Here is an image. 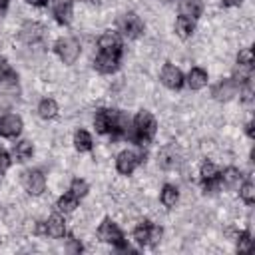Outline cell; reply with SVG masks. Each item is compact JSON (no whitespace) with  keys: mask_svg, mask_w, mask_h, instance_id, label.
<instances>
[{"mask_svg":"<svg viewBox=\"0 0 255 255\" xmlns=\"http://www.w3.org/2000/svg\"><path fill=\"white\" fill-rule=\"evenodd\" d=\"M155 129H157V122L155 118L147 112V110H141L135 120H133V135L139 139V141H149L153 135H155Z\"/></svg>","mask_w":255,"mask_h":255,"instance_id":"cell-1","label":"cell"},{"mask_svg":"<svg viewBox=\"0 0 255 255\" xmlns=\"http://www.w3.org/2000/svg\"><path fill=\"white\" fill-rule=\"evenodd\" d=\"M157 161L163 169H179L181 163H183V153L179 149V145L175 143H167L159 149L157 153Z\"/></svg>","mask_w":255,"mask_h":255,"instance_id":"cell-2","label":"cell"},{"mask_svg":"<svg viewBox=\"0 0 255 255\" xmlns=\"http://www.w3.org/2000/svg\"><path fill=\"white\" fill-rule=\"evenodd\" d=\"M56 52H58V56L64 64H74L80 58L82 44L76 38H60L58 44H56Z\"/></svg>","mask_w":255,"mask_h":255,"instance_id":"cell-3","label":"cell"},{"mask_svg":"<svg viewBox=\"0 0 255 255\" xmlns=\"http://www.w3.org/2000/svg\"><path fill=\"white\" fill-rule=\"evenodd\" d=\"M98 237L106 243H112V245H124V235L120 231V227L112 221V219H104L100 229H98Z\"/></svg>","mask_w":255,"mask_h":255,"instance_id":"cell-4","label":"cell"},{"mask_svg":"<svg viewBox=\"0 0 255 255\" xmlns=\"http://www.w3.org/2000/svg\"><path fill=\"white\" fill-rule=\"evenodd\" d=\"M118 24H120V30H122L128 38H137V36L143 32V22H141V18H139L137 14H133V12L124 14V16L118 20Z\"/></svg>","mask_w":255,"mask_h":255,"instance_id":"cell-5","label":"cell"},{"mask_svg":"<svg viewBox=\"0 0 255 255\" xmlns=\"http://www.w3.org/2000/svg\"><path fill=\"white\" fill-rule=\"evenodd\" d=\"M139 161H141V153L131 151V149H126V151H120V153H118V157H116V167H118L120 173L129 175V173L137 167Z\"/></svg>","mask_w":255,"mask_h":255,"instance_id":"cell-6","label":"cell"},{"mask_svg":"<svg viewBox=\"0 0 255 255\" xmlns=\"http://www.w3.org/2000/svg\"><path fill=\"white\" fill-rule=\"evenodd\" d=\"M22 183L26 187V191L30 195H42L44 189H46V177L42 171L34 169V171H26L24 177H22Z\"/></svg>","mask_w":255,"mask_h":255,"instance_id":"cell-7","label":"cell"},{"mask_svg":"<svg viewBox=\"0 0 255 255\" xmlns=\"http://www.w3.org/2000/svg\"><path fill=\"white\" fill-rule=\"evenodd\" d=\"M118 64H120V52H102L96 56L94 60V66L98 72L102 74H112L118 70Z\"/></svg>","mask_w":255,"mask_h":255,"instance_id":"cell-8","label":"cell"},{"mask_svg":"<svg viewBox=\"0 0 255 255\" xmlns=\"http://www.w3.org/2000/svg\"><path fill=\"white\" fill-rule=\"evenodd\" d=\"M44 36H46V30H44V26L38 24V22H26V24L20 28V40L26 42V44H30V46L38 44Z\"/></svg>","mask_w":255,"mask_h":255,"instance_id":"cell-9","label":"cell"},{"mask_svg":"<svg viewBox=\"0 0 255 255\" xmlns=\"http://www.w3.org/2000/svg\"><path fill=\"white\" fill-rule=\"evenodd\" d=\"M159 78H161V84H163L165 88H171V90H177V88H181V84H183L181 70H179L177 66H173V64H165V66L161 68Z\"/></svg>","mask_w":255,"mask_h":255,"instance_id":"cell-10","label":"cell"},{"mask_svg":"<svg viewBox=\"0 0 255 255\" xmlns=\"http://www.w3.org/2000/svg\"><path fill=\"white\" fill-rule=\"evenodd\" d=\"M239 90H241V88H239L237 80L225 78V80H221V82L215 86L213 96H215V100H219V102H229V100H233V98L237 96Z\"/></svg>","mask_w":255,"mask_h":255,"instance_id":"cell-11","label":"cell"},{"mask_svg":"<svg viewBox=\"0 0 255 255\" xmlns=\"http://www.w3.org/2000/svg\"><path fill=\"white\" fill-rule=\"evenodd\" d=\"M22 118L16 114H6L0 118V133L4 137H16L22 131Z\"/></svg>","mask_w":255,"mask_h":255,"instance_id":"cell-12","label":"cell"},{"mask_svg":"<svg viewBox=\"0 0 255 255\" xmlns=\"http://www.w3.org/2000/svg\"><path fill=\"white\" fill-rule=\"evenodd\" d=\"M44 227H46V233H48L50 237H54V239L64 237V233H66V221H64L62 215H50V217L46 219Z\"/></svg>","mask_w":255,"mask_h":255,"instance_id":"cell-13","label":"cell"},{"mask_svg":"<svg viewBox=\"0 0 255 255\" xmlns=\"http://www.w3.org/2000/svg\"><path fill=\"white\" fill-rule=\"evenodd\" d=\"M54 16H56L58 22H62V24L72 22V16H74L72 2H70V0H56V2H54Z\"/></svg>","mask_w":255,"mask_h":255,"instance_id":"cell-14","label":"cell"},{"mask_svg":"<svg viewBox=\"0 0 255 255\" xmlns=\"http://www.w3.org/2000/svg\"><path fill=\"white\" fill-rule=\"evenodd\" d=\"M98 46L102 48V52H120V38L116 32L108 30L98 38Z\"/></svg>","mask_w":255,"mask_h":255,"instance_id":"cell-15","label":"cell"},{"mask_svg":"<svg viewBox=\"0 0 255 255\" xmlns=\"http://www.w3.org/2000/svg\"><path fill=\"white\" fill-rule=\"evenodd\" d=\"M187 86L191 90H201L203 86H207V72L203 68H191L187 74Z\"/></svg>","mask_w":255,"mask_h":255,"instance_id":"cell-16","label":"cell"},{"mask_svg":"<svg viewBox=\"0 0 255 255\" xmlns=\"http://www.w3.org/2000/svg\"><path fill=\"white\" fill-rule=\"evenodd\" d=\"M241 179H243V175L237 167H227L221 175V185L227 187V189H235V187L241 185Z\"/></svg>","mask_w":255,"mask_h":255,"instance_id":"cell-17","label":"cell"},{"mask_svg":"<svg viewBox=\"0 0 255 255\" xmlns=\"http://www.w3.org/2000/svg\"><path fill=\"white\" fill-rule=\"evenodd\" d=\"M177 8H179V14L181 16H187V18H195L201 14V0H179L177 2Z\"/></svg>","mask_w":255,"mask_h":255,"instance_id":"cell-18","label":"cell"},{"mask_svg":"<svg viewBox=\"0 0 255 255\" xmlns=\"http://www.w3.org/2000/svg\"><path fill=\"white\" fill-rule=\"evenodd\" d=\"M159 201L163 207H175L179 201V189L175 185H163V189L159 193Z\"/></svg>","mask_w":255,"mask_h":255,"instance_id":"cell-19","label":"cell"},{"mask_svg":"<svg viewBox=\"0 0 255 255\" xmlns=\"http://www.w3.org/2000/svg\"><path fill=\"white\" fill-rule=\"evenodd\" d=\"M175 34L179 36V38H189L191 34H193V30H195V24H193V18H187V16H179L177 20H175Z\"/></svg>","mask_w":255,"mask_h":255,"instance_id":"cell-20","label":"cell"},{"mask_svg":"<svg viewBox=\"0 0 255 255\" xmlns=\"http://www.w3.org/2000/svg\"><path fill=\"white\" fill-rule=\"evenodd\" d=\"M32 153H34V147H32V143L28 139H22V141H18L14 145V155H16L18 161H28L32 157Z\"/></svg>","mask_w":255,"mask_h":255,"instance_id":"cell-21","label":"cell"},{"mask_svg":"<svg viewBox=\"0 0 255 255\" xmlns=\"http://www.w3.org/2000/svg\"><path fill=\"white\" fill-rule=\"evenodd\" d=\"M92 135L86 131V129H78L76 133H74V145H76V149H80V151H88V149H92Z\"/></svg>","mask_w":255,"mask_h":255,"instance_id":"cell-22","label":"cell"},{"mask_svg":"<svg viewBox=\"0 0 255 255\" xmlns=\"http://www.w3.org/2000/svg\"><path fill=\"white\" fill-rule=\"evenodd\" d=\"M38 114H40V118L50 120V118H54V116L58 114V104H56L52 98H46V100L40 102V106H38Z\"/></svg>","mask_w":255,"mask_h":255,"instance_id":"cell-23","label":"cell"},{"mask_svg":"<svg viewBox=\"0 0 255 255\" xmlns=\"http://www.w3.org/2000/svg\"><path fill=\"white\" fill-rule=\"evenodd\" d=\"M199 175L201 179L207 183V181H213L217 175H219V167L213 163V161H203L201 167H199Z\"/></svg>","mask_w":255,"mask_h":255,"instance_id":"cell-24","label":"cell"},{"mask_svg":"<svg viewBox=\"0 0 255 255\" xmlns=\"http://www.w3.org/2000/svg\"><path fill=\"white\" fill-rule=\"evenodd\" d=\"M94 126H96V131H100V133L110 131L108 110H98V112H96V116H94Z\"/></svg>","mask_w":255,"mask_h":255,"instance_id":"cell-25","label":"cell"},{"mask_svg":"<svg viewBox=\"0 0 255 255\" xmlns=\"http://www.w3.org/2000/svg\"><path fill=\"white\" fill-rule=\"evenodd\" d=\"M239 195H241V199L245 201V203H253L255 201V185H253V181H245V183H241L239 185Z\"/></svg>","mask_w":255,"mask_h":255,"instance_id":"cell-26","label":"cell"},{"mask_svg":"<svg viewBox=\"0 0 255 255\" xmlns=\"http://www.w3.org/2000/svg\"><path fill=\"white\" fill-rule=\"evenodd\" d=\"M76 207H78V199H76L74 195H62V197L58 199V209H60L62 213H72Z\"/></svg>","mask_w":255,"mask_h":255,"instance_id":"cell-27","label":"cell"},{"mask_svg":"<svg viewBox=\"0 0 255 255\" xmlns=\"http://www.w3.org/2000/svg\"><path fill=\"white\" fill-rule=\"evenodd\" d=\"M70 195H74L76 199L86 197V195H88V183H86L84 179H74V181L70 183Z\"/></svg>","mask_w":255,"mask_h":255,"instance_id":"cell-28","label":"cell"},{"mask_svg":"<svg viewBox=\"0 0 255 255\" xmlns=\"http://www.w3.org/2000/svg\"><path fill=\"white\" fill-rule=\"evenodd\" d=\"M133 241L137 243V245H147L149 243V225H137L135 229H133Z\"/></svg>","mask_w":255,"mask_h":255,"instance_id":"cell-29","label":"cell"},{"mask_svg":"<svg viewBox=\"0 0 255 255\" xmlns=\"http://www.w3.org/2000/svg\"><path fill=\"white\" fill-rule=\"evenodd\" d=\"M233 80L249 82V80H251V66H247V64H237V66H235V78H233Z\"/></svg>","mask_w":255,"mask_h":255,"instance_id":"cell-30","label":"cell"},{"mask_svg":"<svg viewBox=\"0 0 255 255\" xmlns=\"http://www.w3.org/2000/svg\"><path fill=\"white\" fill-rule=\"evenodd\" d=\"M237 64H247V66H253V50H251L249 46L239 50V54H237Z\"/></svg>","mask_w":255,"mask_h":255,"instance_id":"cell-31","label":"cell"},{"mask_svg":"<svg viewBox=\"0 0 255 255\" xmlns=\"http://www.w3.org/2000/svg\"><path fill=\"white\" fill-rule=\"evenodd\" d=\"M237 239H239L237 249H239L241 253H247V251L251 249V237H249V233H239Z\"/></svg>","mask_w":255,"mask_h":255,"instance_id":"cell-32","label":"cell"},{"mask_svg":"<svg viewBox=\"0 0 255 255\" xmlns=\"http://www.w3.org/2000/svg\"><path fill=\"white\" fill-rule=\"evenodd\" d=\"M66 253H80L82 251V245H80V239H70L64 247Z\"/></svg>","mask_w":255,"mask_h":255,"instance_id":"cell-33","label":"cell"},{"mask_svg":"<svg viewBox=\"0 0 255 255\" xmlns=\"http://www.w3.org/2000/svg\"><path fill=\"white\" fill-rule=\"evenodd\" d=\"M159 239H161L159 225H149V243H159Z\"/></svg>","mask_w":255,"mask_h":255,"instance_id":"cell-34","label":"cell"},{"mask_svg":"<svg viewBox=\"0 0 255 255\" xmlns=\"http://www.w3.org/2000/svg\"><path fill=\"white\" fill-rule=\"evenodd\" d=\"M8 165H10V155L4 149H0V173H4L8 169Z\"/></svg>","mask_w":255,"mask_h":255,"instance_id":"cell-35","label":"cell"},{"mask_svg":"<svg viewBox=\"0 0 255 255\" xmlns=\"http://www.w3.org/2000/svg\"><path fill=\"white\" fill-rule=\"evenodd\" d=\"M8 76H12V72H10L8 64H6L4 60H0V80H4V78H8Z\"/></svg>","mask_w":255,"mask_h":255,"instance_id":"cell-36","label":"cell"},{"mask_svg":"<svg viewBox=\"0 0 255 255\" xmlns=\"http://www.w3.org/2000/svg\"><path fill=\"white\" fill-rule=\"evenodd\" d=\"M241 2H243V0H223L225 6H239Z\"/></svg>","mask_w":255,"mask_h":255,"instance_id":"cell-37","label":"cell"},{"mask_svg":"<svg viewBox=\"0 0 255 255\" xmlns=\"http://www.w3.org/2000/svg\"><path fill=\"white\" fill-rule=\"evenodd\" d=\"M28 2H30L32 6H42V4L46 2V0H28Z\"/></svg>","mask_w":255,"mask_h":255,"instance_id":"cell-38","label":"cell"},{"mask_svg":"<svg viewBox=\"0 0 255 255\" xmlns=\"http://www.w3.org/2000/svg\"><path fill=\"white\" fill-rule=\"evenodd\" d=\"M6 2H8V0H0V6H4V4H6Z\"/></svg>","mask_w":255,"mask_h":255,"instance_id":"cell-39","label":"cell"}]
</instances>
